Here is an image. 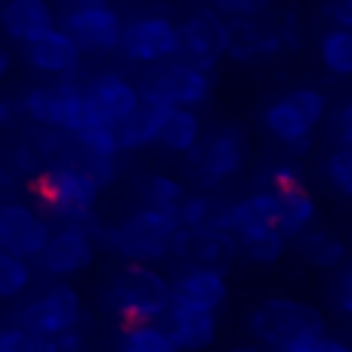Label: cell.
<instances>
[{
  "instance_id": "cell-1",
  "label": "cell",
  "mask_w": 352,
  "mask_h": 352,
  "mask_svg": "<svg viewBox=\"0 0 352 352\" xmlns=\"http://www.w3.org/2000/svg\"><path fill=\"white\" fill-rule=\"evenodd\" d=\"M176 232H179V223L173 213L140 207L118 226H96L93 238H96V248L111 250L121 260L152 266L173 254Z\"/></svg>"
},
{
  "instance_id": "cell-2",
  "label": "cell",
  "mask_w": 352,
  "mask_h": 352,
  "mask_svg": "<svg viewBox=\"0 0 352 352\" xmlns=\"http://www.w3.org/2000/svg\"><path fill=\"white\" fill-rule=\"evenodd\" d=\"M31 192L50 217L72 226H93V210L102 186L78 161H56L37 170Z\"/></svg>"
},
{
  "instance_id": "cell-3",
  "label": "cell",
  "mask_w": 352,
  "mask_h": 352,
  "mask_svg": "<svg viewBox=\"0 0 352 352\" xmlns=\"http://www.w3.org/2000/svg\"><path fill=\"white\" fill-rule=\"evenodd\" d=\"M105 303L124 324L161 322L173 303L170 281L155 266L127 263L105 287Z\"/></svg>"
},
{
  "instance_id": "cell-4",
  "label": "cell",
  "mask_w": 352,
  "mask_h": 352,
  "mask_svg": "<svg viewBox=\"0 0 352 352\" xmlns=\"http://www.w3.org/2000/svg\"><path fill=\"white\" fill-rule=\"evenodd\" d=\"M328 118V96L316 87H297V90L278 96L263 109V127L275 142L303 155L312 148V133Z\"/></svg>"
},
{
  "instance_id": "cell-5",
  "label": "cell",
  "mask_w": 352,
  "mask_h": 352,
  "mask_svg": "<svg viewBox=\"0 0 352 352\" xmlns=\"http://www.w3.org/2000/svg\"><path fill=\"white\" fill-rule=\"evenodd\" d=\"M22 111L37 127L59 130V133H68V136H74L87 124L96 121L90 105H87L84 84H74L72 78L31 87L22 99Z\"/></svg>"
},
{
  "instance_id": "cell-6",
  "label": "cell",
  "mask_w": 352,
  "mask_h": 352,
  "mask_svg": "<svg viewBox=\"0 0 352 352\" xmlns=\"http://www.w3.org/2000/svg\"><path fill=\"white\" fill-rule=\"evenodd\" d=\"M250 331L260 343L281 349L294 340L324 337V318L312 303L291 297H269L250 312Z\"/></svg>"
},
{
  "instance_id": "cell-7",
  "label": "cell",
  "mask_w": 352,
  "mask_h": 352,
  "mask_svg": "<svg viewBox=\"0 0 352 352\" xmlns=\"http://www.w3.org/2000/svg\"><path fill=\"white\" fill-rule=\"evenodd\" d=\"M124 16L109 0H80L65 3L59 16V28L72 34V41L80 47L84 56H111L121 47Z\"/></svg>"
},
{
  "instance_id": "cell-8",
  "label": "cell",
  "mask_w": 352,
  "mask_h": 352,
  "mask_svg": "<svg viewBox=\"0 0 352 352\" xmlns=\"http://www.w3.org/2000/svg\"><path fill=\"white\" fill-rule=\"evenodd\" d=\"M142 99L158 102L164 109H198L201 102L210 99L213 74L204 68H195L182 59L155 65L148 78L142 80Z\"/></svg>"
},
{
  "instance_id": "cell-9",
  "label": "cell",
  "mask_w": 352,
  "mask_h": 352,
  "mask_svg": "<svg viewBox=\"0 0 352 352\" xmlns=\"http://www.w3.org/2000/svg\"><path fill=\"white\" fill-rule=\"evenodd\" d=\"M80 318H84V300H80L78 287L65 285V281H56L53 287L31 297L19 309V324L37 334L41 340H53L59 334L78 331Z\"/></svg>"
},
{
  "instance_id": "cell-10",
  "label": "cell",
  "mask_w": 352,
  "mask_h": 352,
  "mask_svg": "<svg viewBox=\"0 0 352 352\" xmlns=\"http://www.w3.org/2000/svg\"><path fill=\"white\" fill-rule=\"evenodd\" d=\"M118 53L127 62H133V65H148V68L173 62L176 53H179V25L173 19L161 16V12H148V16L133 19V22L124 25Z\"/></svg>"
},
{
  "instance_id": "cell-11",
  "label": "cell",
  "mask_w": 352,
  "mask_h": 352,
  "mask_svg": "<svg viewBox=\"0 0 352 352\" xmlns=\"http://www.w3.org/2000/svg\"><path fill=\"white\" fill-rule=\"evenodd\" d=\"M192 173L204 188L223 186V182L235 179L250 161V140L241 127H219L207 142L195 148Z\"/></svg>"
},
{
  "instance_id": "cell-12",
  "label": "cell",
  "mask_w": 352,
  "mask_h": 352,
  "mask_svg": "<svg viewBox=\"0 0 352 352\" xmlns=\"http://www.w3.org/2000/svg\"><path fill=\"white\" fill-rule=\"evenodd\" d=\"M226 53H229V22L217 10H198L179 25L176 59L213 74Z\"/></svg>"
},
{
  "instance_id": "cell-13",
  "label": "cell",
  "mask_w": 352,
  "mask_h": 352,
  "mask_svg": "<svg viewBox=\"0 0 352 352\" xmlns=\"http://www.w3.org/2000/svg\"><path fill=\"white\" fill-rule=\"evenodd\" d=\"M96 226H72L62 223L59 229H53L47 248L37 256V266L41 272L53 275V278H72L80 275L93 266L96 260V238H93Z\"/></svg>"
},
{
  "instance_id": "cell-14",
  "label": "cell",
  "mask_w": 352,
  "mask_h": 352,
  "mask_svg": "<svg viewBox=\"0 0 352 352\" xmlns=\"http://www.w3.org/2000/svg\"><path fill=\"white\" fill-rule=\"evenodd\" d=\"M50 235H53L50 219L37 207L22 204V201H3L0 204V248L3 250L34 263L41 250L47 248Z\"/></svg>"
},
{
  "instance_id": "cell-15",
  "label": "cell",
  "mask_w": 352,
  "mask_h": 352,
  "mask_svg": "<svg viewBox=\"0 0 352 352\" xmlns=\"http://www.w3.org/2000/svg\"><path fill=\"white\" fill-rule=\"evenodd\" d=\"M84 96H87L93 118L102 124H111V127H118L124 118H130L142 102V90L118 72L93 74L84 84Z\"/></svg>"
},
{
  "instance_id": "cell-16",
  "label": "cell",
  "mask_w": 352,
  "mask_h": 352,
  "mask_svg": "<svg viewBox=\"0 0 352 352\" xmlns=\"http://www.w3.org/2000/svg\"><path fill=\"white\" fill-rule=\"evenodd\" d=\"M173 254L188 260L192 266H210L226 272L238 256V241L223 226H207V229H195V232L179 229L173 241Z\"/></svg>"
},
{
  "instance_id": "cell-17",
  "label": "cell",
  "mask_w": 352,
  "mask_h": 352,
  "mask_svg": "<svg viewBox=\"0 0 352 352\" xmlns=\"http://www.w3.org/2000/svg\"><path fill=\"white\" fill-rule=\"evenodd\" d=\"M173 303L188 306V309L201 312H219L229 300V281L226 272L210 266H188L186 272H179L170 281Z\"/></svg>"
},
{
  "instance_id": "cell-18",
  "label": "cell",
  "mask_w": 352,
  "mask_h": 352,
  "mask_svg": "<svg viewBox=\"0 0 352 352\" xmlns=\"http://www.w3.org/2000/svg\"><path fill=\"white\" fill-rule=\"evenodd\" d=\"M56 25H59V16L50 0H3L0 3V31L19 47H31Z\"/></svg>"
},
{
  "instance_id": "cell-19",
  "label": "cell",
  "mask_w": 352,
  "mask_h": 352,
  "mask_svg": "<svg viewBox=\"0 0 352 352\" xmlns=\"http://www.w3.org/2000/svg\"><path fill=\"white\" fill-rule=\"evenodd\" d=\"M25 59H28V65L34 68V72L47 74V78H53V80H62L78 72L84 53H80V47L72 41V34L56 25L53 31L37 37L31 47H25Z\"/></svg>"
},
{
  "instance_id": "cell-20",
  "label": "cell",
  "mask_w": 352,
  "mask_h": 352,
  "mask_svg": "<svg viewBox=\"0 0 352 352\" xmlns=\"http://www.w3.org/2000/svg\"><path fill=\"white\" fill-rule=\"evenodd\" d=\"M161 324H164V331L170 334V340L176 343L179 352H204L219 337L217 312L188 309V306H179V303H170Z\"/></svg>"
},
{
  "instance_id": "cell-21",
  "label": "cell",
  "mask_w": 352,
  "mask_h": 352,
  "mask_svg": "<svg viewBox=\"0 0 352 352\" xmlns=\"http://www.w3.org/2000/svg\"><path fill=\"white\" fill-rule=\"evenodd\" d=\"M164 115H167L164 105L142 99L140 109H136L130 118H124V121L115 127L121 152H140V148H146V146H155V142H158Z\"/></svg>"
},
{
  "instance_id": "cell-22",
  "label": "cell",
  "mask_w": 352,
  "mask_h": 352,
  "mask_svg": "<svg viewBox=\"0 0 352 352\" xmlns=\"http://www.w3.org/2000/svg\"><path fill=\"white\" fill-rule=\"evenodd\" d=\"M201 133H204V124L195 109H167L161 121L158 146L173 155H192L201 146Z\"/></svg>"
},
{
  "instance_id": "cell-23",
  "label": "cell",
  "mask_w": 352,
  "mask_h": 352,
  "mask_svg": "<svg viewBox=\"0 0 352 352\" xmlns=\"http://www.w3.org/2000/svg\"><path fill=\"white\" fill-rule=\"evenodd\" d=\"M278 195V204H281V217H278V232L291 241V238H300L303 232H309L316 226V213L318 204L312 198V192L303 186H294L285 188V192H275Z\"/></svg>"
},
{
  "instance_id": "cell-24",
  "label": "cell",
  "mask_w": 352,
  "mask_h": 352,
  "mask_svg": "<svg viewBox=\"0 0 352 352\" xmlns=\"http://www.w3.org/2000/svg\"><path fill=\"white\" fill-rule=\"evenodd\" d=\"M235 241H238V256L256 263V266H272L287 250V238L278 229H272V226L269 229L241 232V235H235Z\"/></svg>"
},
{
  "instance_id": "cell-25",
  "label": "cell",
  "mask_w": 352,
  "mask_h": 352,
  "mask_svg": "<svg viewBox=\"0 0 352 352\" xmlns=\"http://www.w3.org/2000/svg\"><path fill=\"white\" fill-rule=\"evenodd\" d=\"M188 188L182 186L176 176H167V173H152L140 182V201L142 207L148 210H161V213H173L179 210V204L186 201Z\"/></svg>"
},
{
  "instance_id": "cell-26",
  "label": "cell",
  "mask_w": 352,
  "mask_h": 352,
  "mask_svg": "<svg viewBox=\"0 0 352 352\" xmlns=\"http://www.w3.org/2000/svg\"><path fill=\"white\" fill-rule=\"evenodd\" d=\"M297 241V250L318 269H337L343 260H346V244L343 238L331 235V232H322V229H309L303 232Z\"/></svg>"
},
{
  "instance_id": "cell-27",
  "label": "cell",
  "mask_w": 352,
  "mask_h": 352,
  "mask_svg": "<svg viewBox=\"0 0 352 352\" xmlns=\"http://www.w3.org/2000/svg\"><path fill=\"white\" fill-rule=\"evenodd\" d=\"M318 59L334 78H352V31L328 28L318 41Z\"/></svg>"
},
{
  "instance_id": "cell-28",
  "label": "cell",
  "mask_w": 352,
  "mask_h": 352,
  "mask_svg": "<svg viewBox=\"0 0 352 352\" xmlns=\"http://www.w3.org/2000/svg\"><path fill=\"white\" fill-rule=\"evenodd\" d=\"M118 349L121 352H179L161 322L124 324L121 340H118Z\"/></svg>"
},
{
  "instance_id": "cell-29",
  "label": "cell",
  "mask_w": 352,
  "mask_h": 352,
  "mask_svg": "<svg viewBox=\"0 0 352 352\" xmlns=\"http://www.w3.org/2000/svg\"><path fill=\"white\" fill-rule=\"evenodd\" d=\"M74 148L84 158H118L121 155V146H118V130L111 124L93 121L87 124L84 130L74 133Z\"/></svg>"
},
{
  "instance_id": "cell-30",
  "label": "cell",
  "mask_w": 352,
  "mask_h": 352,
  "mask_svg": "<svg viewBox=\"0 0 352 352\" xmlns=\"http://www.w3.org/2000/svg\"><path fill=\"white\" fill-rule=\"evenodd\" d=\"M34 281V266L31 260L10 254V250L0 248V300H16Z\"/></svg>"
},
{
  "instance_id": "cell-31",
  "label": "cell",
  "mask_w": 352,
  "mask_h": 352,
  "mask_svg": "<svg viewBox=\"0 0 352 352\" xmlns=\"http://www.w3.org/2000/svg\"><path fill=\"white\" fill-rule=\"evenodd\" d=\"M219 217H223V207L210 198V195H186V201L176 210V223L179 229H207V226H219Z\"/></svg>"
},
{
  "instance_id": "cell-32",
  "label": "cell",
  "mask_w": 352,
  "mask_h": 352,
  "mask_svg": "<svg viewBox=\"0 0 352 352\" xmlns=\"http://www.w3.org/2000/svg\"><path fill=\"white\" fill-rule=\"evenodd\" d=\"M322 173L334 192H340L343 198H352V148H334L322 161Z\"/></svg>"
},
{
  "instance_id": "cell-33",
  "label": "cell",
  "mask_w": 352,
  "mask_h": 352,
  "mask_svg": "<svg viewBox=\"0 0 352 352\" xmlns=\"http://www.w3.org/2000/svg\"><path fill=\"white\" fill-rule=\"evenodd\" d=\"M0 352H47V340L31 334L22 324H3L0 328Z\"/></svg>"
},
{
  "instance_id": "cell-34",
  "label": "cell",
  "mask_w": 352,
  "mask_h": 352,
  "mask_svg": "<svg viewBox=\"0 0 352 352\" xmlns=\"http://www.w3.org/2000/svg\"><path fill=\"white\" fill-rule=\"evenodd\" d=\"M303 170H300L297 164H291V161H285V164H275L272 170L266 173V188H272V192H285V188H294V186H303Z\"/></svg>"
},
{
  "instance_id": "cell-35",
  "label": "cell",
  "mask_w": 352,
  "mask_h": 352,
  "mask_svg": "<svg viewBox=\"0 0 352 352\" xmlns=\"http://www.w3.org/2000/svg\"><path fill=\"white\" fill-rule=\"evenodd\" d=\"M266 0H213V10L229 19H256Z\"/></svg>"
},
{
  "instance_id": "cell-36",
  "label": "cell",
  "mask_w": 352,
  "mask_h": 352,
  "mask_svg": "<svg viewBox=\"0 0 352 352\" xmlns=\"http://www.w3.org/2000/svg\"><path fill=\"white\" fill-rule=\"evenodd\" d=\"M331 136H334L337 148H352V99L334 111V118H331Z\"/></svg>"
},
{
  "instance_id": "cell-37",
  "label": "cell",
  "mask_w": 352,
  "mask_h": 352,
  "mask_svg": "<svg viewBox=\"0 0 352 352\" xmlns=\"http://www.w3.org/2000/svg\"><path fill=\"white\" fill-rule=\"evenodd\" d=\"M324 12H328V19L334 22V28L352 31V0H328Z\"/></svg>"
},
{
  "instance_id": "cell-38",
  "label": "cell",
  "mask_w": 352,
  "mask_h": 352,
  "mask_svg": "<svg viewBox=\"0 0 352 352\" xmlns=\"http://www.w3.org/2000/svg\"><path fill=\"white\" fill-rule=\"evenodd\" d=\"M334 300L346 316H352V269H346V272L340 275V281H337V287H334Z\"/></svg>"
},
{
  "instance_id": "cell-39",
  "label": "cell",
  "mask_w": 352,
  "mask_h": 352,
  "mask_svg": "<svg viewBox=\"0 0 352 352\" xmlns=\"http://www.w3.org/2000/svg\"><path fill=\"white\" fill-rule=\"evenodd\" d=\"M275 352H322V337H309V340H294L287 346L275 349Z\"/></svg>"
},
{
  "instance_id": "cell-40",
  "label": "cell",
  "mask_w": 352,
  "mask_h": 352,
  "mask_svg": "<svg viewBox=\"0 0 352 352\" xmlns=\"http://www.w3.org/2000/svg\"><path fill=\"white\" fill-rule=\"evenodd\" d=\"M322 352H352V346H346L343 340H334V337L324 334L322 337Z\"/></svg>"
},
{
  "instance_id": "cell-41",
  "label": "cell",
  "mask_w": 352,
  "mask_h": 352,
  "mask_svg": "<svg viewBox=\"0 0 352 352\" xmlns=\"http://www.w3.org/2000/svg\"><path fill=\"white\" fill-rule=\"evenodd\" d=\"M10 121H12V109L6 99H0V136H3V130L10 127Z\"/></svg>"
},
{
  "instance_id": "cell-42",
  "label": "cell",
  "mask_w": 352,
  "mask_h": 352,
  "mask_svg": "<svg viewBox=\"0 0 352 352\" xmlns=\"http://www.w3.org/2000/svg\"><path fill=\"white\" fill-rule=\"evenodd\" d=\"M10 68H12V56L6 53V50H0V78H6Z\"/></svg>"
},
{
  "instance_id": "cell-43",
  "label": "cell",
  "mask_w": 352,
  "mask_h": 352,
  "mask_svg": "<svg viewBox=\"0 0 352 352\" xmlns=\"http://www.w3.org/2000/svg\"><path fill=\"white\" fill-rule=\"evenodd\" d=\"M229 352H263L260 346H235V349H229Z\"/></svg>"
},
{
  "instance_id": "cell-44",
  "label": "cell",
  "mask_w": 352,
  "mask_h": 352,
  "mask_svg": "<svg viewBox=\"0 0 352 352\" xmlns=\"http://www.w3.org/2000/svg\"><path fill=\"white\" fill-rule=\"evenodd\" d=\"M65 3H80V0H65Z\"/></svg>"
}]
</instances>
